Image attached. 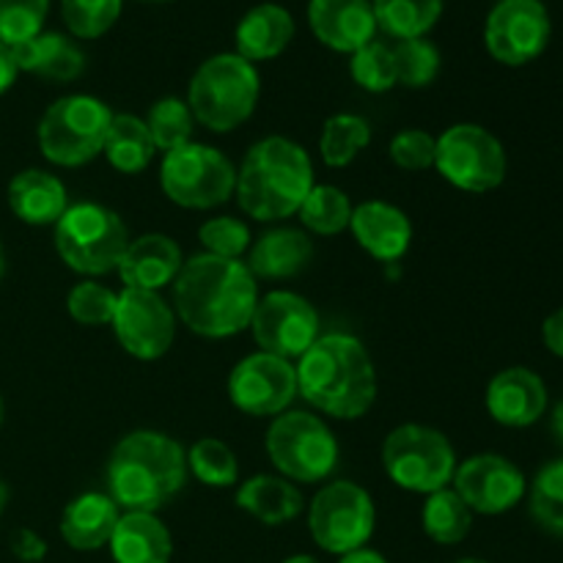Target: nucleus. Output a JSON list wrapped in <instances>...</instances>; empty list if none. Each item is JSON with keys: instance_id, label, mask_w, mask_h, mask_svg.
<instances>
[{"instance_id": "obj_1", "label": "nucleus", "mask_w": 563, "mask_h": 563, "mask_svg": "<svg viewBox=\"0 0 563 563\" xmlns=\"http://www.w3.org/2000/svg\"><path fill=\"white\" fill-rule=\"evenodd\" d=\"M258 284L242 258L196 253L174 280V313L201 339H231L251 328Z\"/></svg>"}, {"instance_id": "obj_2", "label": "nucleus", "mask_w": 563, "mask_h": 563, "mask_svg": "<svg viewBox=\"0 0 563 563\" xmlns=\"http://www.w3.org/2000/svg\"><path fill=\"white\" fill-rule=\"evenodd\" d=\"M297 396L322 416L357 421L377 401V366L357 335L330 330L295 363Z\"/></svg>"}, {"instance_id": "obj_3", "label": "nucleus", "mask_w": 563, "mask_h": 563, "mask_svg": "<svg viewBox=\"0 0 563 563\" xmlns=\"http://www.w3.org/2000/svg\"><path fill=\"white\" fill-rule=\"evenodd\" d=\"M187 451L176 438L154 429L124 434L110 451L104 484L113 504L124 511L157 515L185 489Z\"/></svg>"}, {"instance_id": "obj_4", "label": "nucleus", "mask_w": 563, "mask_h": 563, "mask_svg": "<svg viewBox=\"0 0 563 563\" xmlns=\"http://www.w3.org/2000/svg\"><path fill=\"white\" fill-rule=\"evenodd\" d=\"M313 185L311 154L291 137L267 135L242 157L234 196L247 218L278 223L300 212Z\"/></svg>"}, {"instance_id": "obj_5", "label": "nucleus", "mask_w": 563, "mask_h": 563, "mask_svg": "<svg viewBox=\"0 0 563 563\" xmlns=\"http://www.w3.org/2000/svg\"><path fill=\"white\" fill-rule=\"evenodd\" d=\"M262 93L256 66L236 53H220L203 60L187 86V104L196 124L209 132L236 130L253 115Z\"/></svg>"}, {"instance_id": "obj_6", "label": "nucleus", "mask_w": 563, "mask_h": 563, "mask_svg": "<svg viewBox=\"0 0 563 563\" xmlns=\"http://www.w3.org/2000/svg\"><path fill=\"white\" fill-rule=\"evenodd\" d=\"M53 229L60 262L91 280L115 273L130 245V231L121 214L97 201L69 203Z\"/></svg>"}, {"instance_id": "obj_7", "label": "nucleus", "mask_w": 563, "mask_h": 563, "mask_svg": "<svg viewBox=\"0 0 563 563\" xmlns=\"http://www.w3.org/2000/svg\"><path fill=\"white\" fill-rule=\"evenodd\" d=\"M264 445L278 476L295 484H319L339 467V440L317 412L286 410L275 416Z\"/></svg>"}, {"instance_id": "obj_8", "label": "nucleus", "mask_w": 563, "mask_h": 563, "mask_svg": "<svg viewBox=\"0 0 563 563\" xmlns=\"http://www.w3.org/2000/svg\"><path fill=\"white\" fill-rule=\"evenodd\" d=\"M113 110L91 93H66L38 119L36 141L44 159L60 168H80L102 154Z\"/></svg>"}, {"instance_id": "obj_9", "label": "nucleus", "mask_w": 563, "mask_h": 563, "mask_svg": "<svg viewBox=\"0 0 563 563\" xmlns=\"http://www.w3.org/2000/svg\"><path fill=\"white\" fill-rule=\"evenodd\" d=\"M385 473L407 493L432 495L451 487L456 473V451L440 429L427 423H401L383 443Z\"/></svg>"}, {"instance_id": "obj_10", "label": "nucleus", "mask_w": 563, "mask_h": 563, "mask_svg": "<svg viewBox=\"0 0 563 563\" xmlns=\"http://www.w3.org/2000/svg\"><path fill=\"white\" fill-rule=\"evenodd\" d=\"M159 187L176 207L214 209L234 196L236 168L220 148L190 141L163 154Z\"/></svg>"}, {"instance_id": "obj_11", "label": "nucleus", "mask_w": 563, "mask_h": 563, "mask_svg": "<svg viewBox=\"0 0 563 563\" xmlns=\"http://www.w3.org/2000/svg\"><path fill=\"white\" fill-rule=\"evenodd\" d=\"M377 526V509L366 487L355 482H330L308 504V531L313 542L333 555L366 548Z\"/></svg>"}, {"instance_id": "obj_12", "label": "nucleus", "mask_w": 563, "mask_h": 563, "mask_svg": "<svg viewBox=\"0 0 563 563\" xmlns=\"http://www.w3.org/2000/svg\"><path fill=\"white\" fill-rule=\"evenodd\" d=\"M434 168L456 190L482 196L504 185L509 159L504 143L487 126L462 121L438 135Z\"/></svg>"}, {"instance_id": "obj_13", "label": "nucleus", "mask_w": 563, "mask_h": 563, "mask_svg": "<svg viewBox=\"0 0 563 563\" xmlns=\"http://www.w3.org/2000/svg\"><path fill=\"white\" fill-rule=\"evenodd\" d=\"M251 333L258 350L295 363L322 335V322L308 297L289 289H275L258 297Z\"/></svg>"}, {"instance_id": "obj_14", "label": "nucleus", "mask_w": 563, "mask_h": 563, "mask_svg": "<svg viewBox=\"0 0 563 563\" xmlns=\"http://www.w3.org/2000/svg\"><path fill=\"white\" fill-rule=\"evenodd\" d=\"M225 390L231 405L245 416L275 418L297 399L295 363L258 350L231 368Z\"/></svg>"}, {"instance_id": "obj_15", "label": "nucleus", "mask_w": 563, "mask_h": 563, "mask_svg": "<svg viewBox=\"0 0 563 563\" xmlns=\"http://www.w3.org/2000/svg\"><path fill=\"white\" fill-rule=\"evenodd\" d=\"M553 22L542 0H500L489 11L484 42L489 55L506 66H526L548 49Z\"/></svg>"}, {"instance_id": "obj_16", "label": "nucleus", "mask_w": 563, "mask_h": 563, "mask_svg": "<svg viewBox=\"0 0 563 563\" xmlns=\"http://www.w3.org/2000/svg\"><path fill=\"white\" fill-rule=\"evenodd\" d=\"M113 333L135 361H159L176 339V313L159 291L124 289L113 313Z\"/></svg>"}, {"instance_id": "obj_17", "label": "nucleus", "mask_w": 563, "mask_h": 563, "mask_svg": "<svg viewBox=\"0 0 563 563\" xmlns=\"http://www.w3.org/2000/svg\"><path fill=\"white\" fill-rule=\"evenodd\" d=\"M454 493L467 504L473 515H506L528 493V482L520 467L500 454L467 456L454 473Z\"/></svg>"}, {"instance_id": "obj_18", "label": "nucleus", "mask_w": 563, "mask_h": 563, "mask_svg": "<svg viewBox=\"0 0 563 563\" xmlns=\"http://www.w3.org/2000/svg\"><path fill=\"white\" fill-rule=\"evenodd\" d=\"M544 410H548V385L531 368L511 366L489 379L487 412L500 427H533Z\"/></svg>"}, {"instance_id": "obj_19", "label": "nucleus", "mask_w": 563, "mask_h": 563, "mask_svg": "<svg viewBox=\"0 0 563 563\" xmlns=\"http://www.w3.org/2000/svg\"><path fill=\"white\" fill-rule=\"evenodd\" d=\"M308 25L324 47L350 55L374 42L379 31L372 0H311Z\"/></svg>"}, {"instance_id": "obj_20", "label": "nucleus", "mask_w": 563, "mask_h": 563, "mask_svg": "<svg viewBox=\"0 0 563 563\" xmlns=\"http://www.w3.org/2000/svg\"><path fill=\"white\" fill-rule=\"evenodd\" d=\"M350 231L372 258L394 264L410 251L412 223L399 207L388 201H363L352 209Z\"/></svg>"}, {"instance_id": "obj_21", "label": "nucleus", "mask_w": 563, "mask_h": 563, "mask_svg": "<svg viewBox=\"0 0 563 563\" xmlns=\"http://www.w3.org/2000/svg\"><path fill=\"white\" fill-rule=\"evenodd\" d=\"M181 264H185V256L176 240L165 234H143L130 240L115 273L124 289L163 291L165 286H174Z\"/></svg>"}, {"instance_id": "obj_22", "label": "nucleus", "mask_w": 563, "mask_h": 563, "mask_svg": "<svg viewBox=\"0 0 563 563\" xmlns=\"http://www.w3.org/2000/svg\"><path fill=\"white\" fill-rule=\"evenodd\" d=\"M313 262V240L308 231L289 229V225H278V229L264 231L258 240H253L251 251H247V269L253 278L262 280H286L297 278L306 273Z\"/></svg>"}, {"instance_id": "obj_23", "label": "nucleus", "mask_w": 563, "mask_h": 563, "mask_svg": "<svg viewBox=\"0 0 563 563\" xmlns=\"http://www.w3.org/2000/svg\"><path fill=\"white\" fill-rule=\"evenodd\" d=\"M9 209L27 225H55L69 209V192L55 174L42 168H25L9 181Z\"/></svg>"}, {"instance_id": "obj_24", "label": "nucleus", "mask_w": 563, "mask_h": 563, "mask_svg": "<svg viewBox=\"0 0 563 563\" xmlns=\"http://www.w3.org/2000/svg\"><path fill=\"white\" fill-rule=\"evenodd\" d=\"M121 509L108 493H82L66 504L60 515V537L77 553H97L108 548Z\"/></svg>"}, {"instance_id": "obj_25", "label": "nucleus", "mask_w": 563, "mask_h": 563, "mask_svg": "<svg viewBox=\"0 0 563 563\" xmlns=\"http://www.w3.org/2000/svg\"><path fill=\"white\" fill-rule=\"evenodd\" d=\"M295 38V16L280 3H258L245 11L236 22L234 42L236 55L251 60L253 66L262 60H273L284 53Z\"/></svg>"}, {"instance_id": "obj_26", "label": "nucleus", "mask_w": 563, "mask_h": 563, "mask_svg": "<svg viewBox=\"0 0 563 563\" xmlns=\"http://www.w3.org/2000/svg\"><path fill=\"white\" fill-rule=\"evenodd\" d=\"M234 504L236 509H242L253 520L264 522L269 528L297 520L306 509V498H302L300 487L289 478L278 476V473H258V476L242 482L240 489H236Z\"/></svg>"}, {"instance_id": "obj_27", "label": "nucleus", "mask_w": 563, "mask_h": 563, "mask_svg": "<svg viewBox=\"0 0 563 563\" xmlns=\"http://www.w3.org/2000/svg\"><path fill=\"white\" fill-rule=\"evenodd\" d=\"M108 548L115 563H170L174 539L157 515L121 511Z\"/></svg>"}, {"instance_id": "obj_28", "label": "nucleus", "mask_w": 563, "mask_h": 563, "mask_svg": "<svg viewBox=\"0 0 563 563\" xmlns=\"http://www.w3.org/2000/svg\"><path fill=\"white\" fill-rule=\"evenodd\" d=\"M14 58L20 71L44 77V80L69 82L77 80L86 69V55L64 33H38L27 42L16 44Z\"/></svg>"}, {"instance_id": "obj_29", "label": "nucleus", "mask_w": 563, "mask_h": 563, "mask_svg": "<svg viewBox=\"0 0 563 563\" xmlns=\"http://www.w3.org/2000/svg\"><path fill=\"white\" fill-rule=\"evenodd\" d=\"M154 152H157V146H154L146 121L141 115L113 113L108 135H104L102 154L119 174L135 176L146 170L152 165Z\"/></svg>"}, {"instance_id": "obj_30", "label": "nucleus", "mask_w": 563, "mask_h": 563, "mask_svg": "<svg viewBox=\"0 0 563 563\" xmlns=\"http://www.w3.org/2000/svg\"><path fill=\"white\" fill-rule=\"evenodd\" d=\"M443 5L445 0H372L377 27L396 42L427 36L438 25Z\"/></svg>"}, {"instance_id": "obj_31", "label": "nucleus", "mask_w": 563, "mask_h": 563, "mask_svg": "<svg viewBox=\"0 0 563 563\" xmlns=\"http://www.w3.org/2000/svg\"><path fill=\"white\" fill-rule=\"evenodd\" d=\"M421 526L432 542L438 544H460L473 528V511L465 500L454 493V487L438 489L427 495L421 509Z\"/></svg>"}, {"instance_id": "obj_32", "label": "nucleus", "mask_w": 563, "mask_h": 563, "mask_svg": "<svg viewBox=\"0 0 563 563\" xmlns=\"http://www.w3.org/2000/svg\"><path fill=\"white\" fill-rule=\"evenodd\" d=\"M372 143V124L357 113H333L322 124L319 154L328 168H346Z\"/></svg>"}, {"instance_id": "obj_33", "label": "nucleus", "mask_w": 563, "mask_h": 563, "mask_svg": "<svg viewBox=\"0 0 563 563\" xmlns=\"http://www.w3.org/2000/svg\"><path fill=\"white\" fill-rule=\"evenodd\" d=\"M352 201L341 187L335 185H313L311 192L302 201L300 218L302 231L317 236H339L341 231L350 229Z\"/></svg>"}, {"instance_id": "obj_34", "label": "nucleus", "mask_w": 563, "mask_h": 563, "mask_svg": "<svg viewBox=\"0 0 563 563\" xmlns=\"http://www.w3.org/2000/svg\"><path fill=\"white\" fill-rule=\"evenodd\" d=\"M187 471L201 482L203 487L225 489L240 482V462L229 443L218 438H201L187 449Z\"/></svg>"}, {"instance_id": "obj_35", "label": "nucleus", "mask_w": 563, "mask_h": 563, "mask_svg": "<svg viewBox=\"0 0 563 563\" xmlns=\"http://www.w3.org/2000/svg\"><path fill=\"white\" fill-rule=\"evenodd\" d=\"M148 135H152L157 152H174V148L185 146L192 141V126L196 119L190 113L187 99L179 97H163L148 108L146 119Z\"/></svg>"}, {"instance_id": "obj_36", "label": "nucleus", "mask_w": 563, "mask_h": 563, "mask_svg": "<svg viewBox=\"0 0 563 563\" xmlns=\"http://www.w3.org/2000/svg\"><path fill=\"white\" fill-rule=\"evenodd\" d=\"M394 64H396V82L405 88H427L434 77L440 75V58L438 44L429 42L427 36L418 38H401L394 47Z\"/></svg>"}, {"instance_id": "obj_37", "label": "nucleus", "mask_w": 563, "mask_h": 563, "mask_svg": "<svg viewBox=\"0 0 563 563\" xmlns=\"http://www.w3.org/2000/svg\"><path fill=\"white\" fill-rule=\"evenodd\" d=\"M350 75L363 91L368 93H385L390 91L396 82V64H394V49L385 42H368L361 49L352 53L350 60Z\"/></svg>"}, {"instance_id": "obj_38", "label": "nucleus", "mask_w": 563, "mask_h": 563, "mask_svg": "<svg viewBox=\"0 0 563 563\" xmlns=\"http://www.w3.org/2000/svg\"><path fill=\"white\" fill-rule=\"evenodd\" d=\"M124 0H60V16L75 38H99L115 25Z\"/></svg>"}, {"instance_id": "obj_39", "label": "nucleus", "mask_w": 563, "mask_h": 563, "mask_svg": "<svg viewBox=\"0 0 563 563\" xmlns=\"http://www.w3.org/2000/svg\"><path fill=\"white\" fill-rule=\"evenodd\" d=\"M531 515L544 531L563 537V460L539 471L531 487Z\"/></svg>"}, {"instance_id": "obj_40", "label": "nucleus", "mask_w": 563, "mask_h": 563, "mask_svg": "<svg viewBox=\"0 0 563 563\" xmlns=\"http://www.w3.org/2000/svg\"><path fill=\"white\" fill-rule=\"evenodd\" d=\"M115 306H119V291H113L110 286L91 278L71 286L69 297H66V311H69V317L77 324H88V328L113 322Z\"/></svg>"}, {"instance_id": "obj_41", "label": "nucleus", "mask_w": 563, "mask_h": 563, "mask_svg": "<svg viewBox=\"0 0 563 563\" xmlns=\"http://www.w3.org/2000/svg\"><path fill=\"white\" fill-rule=\"evenodd\" d=\"M49 0H0V44L16 47L38 36L47 20Z\"/></svg>"}, {"instance_id": "obj_42", "label": "nucleus", "mask_w": 563, "mask_h": 563, "mask_svg": "<svg viewBox=\"0 0 563 563\" xmlns=\"http://www.w3.org/2000/svg\"><path fill=\"white\" fill-rule=\"evenodd\" d=\"M198 242L203 253L220 258H242L253 245V234L240 218L220 214V218L203 220L198 229Z\"/></svg>"}, {"instance_id": "obj_43", "label": "nucleus", "mask_w": 563, "mask_h": 563, "mask_svg": "<svg viewBox=\"0 0 563 563\" xmlns=\"http://www.w3.org/2000/svg\"><path fill=\"white\" fill-rule=\"evenodd\" d=\"M434 152H438V137L421 126L399 130L388 146V157L401 170H429L434 165Z\"/></svg>"}, {"instance_id": "obj_44", "label": "nucleus", "mask_w": 563, "mask_h": 563, "mask_svg": "<svg viewBox=\"0 0 563 563\" xmlns=\"http://www.w3.org/2000/svg\"><path fill=\"white\" fill-rule=\"evenodd\" d=\"M11 553L25 563H38L47 555V542L36 531H31V528H20L11 537Z\"/></svg>"}, {"instance_id": "obj_45", "label": "nucleus", "mask_w": 563, "mask_h": 563, "mask_svg": "<svg viewBox=\"0 0 563 563\" xmlns=\"http://www.w3.org/2000/svg\"><path fill=\"white\" fill-rule=\"evenodd\" d=\"M542 339H544V346L563 361V308H559V311H553L548 319H544Z\"/></svg>"}, {"instance_id": "obj_46", "label": "nucleus", "mask_w": 563, "mask_h": 563, "mask_svg": "<svg viewBox=\"0 0 563 563\" xmlns=\"http://www.w3.org/2000/svg\"><path fill=\"white\" fill-rule=\"evenodd\" d=\"M16 75H20V66H16L14 49L5 47V44H0V97H3L11 86H14Z\"/></svg>"}, {"instance_id": "obj_47", "label": "nucleus", "mask_w": 563, "mask_h": 563, "mask_svg": "<svg viewBox=\"0 0 563 563\" xmlns=\"http://www.w3.org/2000/svg\"><path fill=\"white\" fill-rule=\"evenodd\" d=\"M339 563H388L383 553H377V550L372 548H361V550H352V553L341 555Z\"/></svg>"}, {"instance_id": "obj_48", "label": "nucleus", "mask_w": 563, "mask_h": 563, "mask_svg": "<svg viewBox=\"0 0 563 563\" xmlns=\"http://www.w3.org/2000/svg\"><path fill=\"white\" fill-rule=\"evenodd\" d=\"M553 432H555V438H559V443L563 445V399L559 401V407H555V416H553Z\"/></svg>"}, {"instance_id": "obj_49", "label": "nucleus", "mask_w": 563, "mask_h": 563, "mask_svg": "<svg viewBox=\"0 0 563 563\" xmlns=\"http://www.w3.org/2000/svg\"><path fill=\"white\" fill-rule=\"evenodd\" d=\"M9 498H11V489L5 487L3 482H0V517H3V511H5V506H9Z\"/></svg>"}, {"instance_id": "obj_50", "label": "nucleus", "mask_w": 563, "mask_h": 563, "mask_svg": "<svg viewBox=\"0 0 563 563\" xmlns=\"http://www.w3.org/2000/svg\"><path fill=\"white\" fill-rule=\"evenodd\" d=\"M284 563H319L313 555H291V559H286Z\"/></svg>"}, {"instance_id": "obj_51", "label": "nucleus", "mask_w": 563, "mask_h": 563, "mask_svg": "<svg viewBox=\"0 0 563 563\" xmlns=\"http://www.w3.org/2000/svg\"><path fill=\"white\" fill-rule=\"evenodd\" d=\"M5 275V253H3V245H0V280H3Z\"/></svg>"}, {"instance_id": "obj_52", "label": "nucleus", "mask_w": 563, "mask_h": 563, "mask_svg": "<svg viewBox=\"0 0 563 563\" xmlns=\"http://www.w3.org/2000/svg\"><path fill=\"white\" fill-rule=\"evenodd\" d=\"M456 563H487V561H482V559H462V561H456Z\"/></svg>"}, {"instance_id": "obj_53", "label": "nucleus", "mask_w": 563, "mask_h": 563, "mask_svg": "<svg viewBox=\"0 0 563 563\" xmlns=\"http://www.w3.org/2000/svg\"><path fill=\"white\" fill-rule=\"evenodd\" d=\"M3 416H5V410H3V399H0V427H3Z\"/></svg>"}, {"instance_id": "obj_54", "label": "nucleus", "mask_w": 563, "mask_h": 563, "mask_svg": "<svg viewBox=\"0 0 563 563\" xmlns=\"http://www.w3.org/2000/svg\"><path fill=\"white\" fill-rule=\"evenodd\" d=\"M152 3H159V0H152Z\"/></svg>"}]
</instances>
